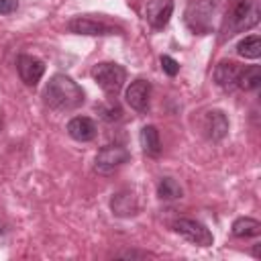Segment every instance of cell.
I'll return each mask as SVG.
<instances>
[{"instance_id": "4fadbf2b", "label": "cell", "mask_w": 261, "mask_h": 261, "mask_svg": "<svg viewBox=\"0 0 261 261\" xmlns=\"http://www.w3.org/2000/svg\"><path fill=\"white\" fill-rule=\"evenodd\" d=\"M96 122L88 116H73L69 122H67V135L73 139V141H80V143H88L96 137Z\"/></svg>"}, {"instance_id": "603a6c76", "label": "cell", "mask_w": 261, "mask_h": 261, "mask_svg": "<svg viewBox=\"0 0 261 261\" xmlns=\"http://www.w3.org/2000/svg\"><path fill=\"white\" fill-rule=\"evenodd\" d=\"M116 257H122V259H143V257H147V253H141V251H124V253H118Z\"/></svg>"}, {"instance_id": "d6986e66", "label": "cell", "mask_w": 261, "mask_h": 261, "mask_svg": "<svg viewBox=\"0 0 261 261\" xmlns=\"http://www.w3.org/2000/svg\"><path fill=\"white\" fill-rule=\"evenodd\" d=\"M157 196L161 200H167L169 202V200L181 198L184 196V190H181V186L173 177H161L159 184H157Z\"/></svg>"}, {"instance_id": "277c9868", "label": "cell", "mask_w": 261, "mask_h": 261, "mask_svg": "<svg viewBox=\"0 0 261 261\" xmlns=\"http://www.w3.org/2000/svg\"><path fill=\"white\" fill-rule=\"evenodd\" d=\"M92 77L108 96H116L126 82V69L114 61H102L94 65Z\"/></svg>"}, {"instance_id": "9c48e42d", "label": "cell", "mask_w": 261, "mask_h": 261, "mask_svg": "<svg viewBox=\"0 0 261 261\" xmlns=\"http://www.w3.org/2000/svg\"><path fill=\"white\" fill-rule=\"evenodd\" d=\"M16 71H18L20 80H22L27 86H37L39 80H41L43 73H45V65H43L41 59L22 53V55L16 57Z\"/></svg>"}, {"instance_id": "ffe728a7", "label": "cell", "mask_w": 261, "mask_h": 261, "mask_svg": "<svg viewBox=\"0 0 261 261\" xmlns=\"http://www.w3.org/2000/svg\"><path fill=\"white\" fill-rule=\"evenodd\" d=\"M161 69H163L169 77H173V75H177V71H179V63H177L173 57H169V55H161Z\"/></svg>"}, {"instance_id": "30bf717a", "label": "cell", "mask_w": 261, "mask_h": 261, "mask_svg": "<svg viewBox=\"0 0 261 261\" xmlns=\"http://www.w3.org/2000/svg\"><path fill=\"white\" fill-rule=\"evenodd\" d=\"M241 65L234 61H220L214 67V84L222 88L224 92H234L239 90V75H241Z\"/></svg>"}, {"instance_id": "cb8c5ba5", "label": "cell", "mask_w": 261, "mask_h": 261, "mask_svg": "<svg viewBox=\"0 0 261 261\" xmlns=\"http://www.w3.org/2000/svg\"><path fill=\"white\" fill-rule=\"evenodd\" d=\"M2 232H4V226H2V222H0V234H2Z\"/></svg>"}, {"instance_id": "e0dca14e", "label": "cell", "mask_w": 261, "mask_h": 261, "mask_svg": "<svg viewBox=\"0 0 261 261\" xmlns=\"http://www.w3.org/2000/svg\"><path fill=\"white\" fill-rule=\"evenodd\" d=\"M259 86H261V71H259V65L243 67V69H241V75H239V90L255 92V90H259Z\"/></svg>"}, {"instance_id": "5bb4252c", "label": "cell", "mask_w": 261, "mask_h": 261, "mask_svg": "<svg viewBox=\"0 0 261 261\" xmlns=\"http://www.w3.org/2000/svg\"><path fill=\"white\" fill-rule=\"evenodd\" d=\"M110 208L116 216L120 218H128V216H135L137 210H139V202H137V196L128 190H120L116 192L112 198H110Z\"/></svg>"}, {"instance_id": "7402d4cb", "label": "cell", "mask_w": 261, "mask_h": 261, "mask_svg": "<svg viewBox=\"0 0 261 261\" xmlns=\"http://www.w3.org/2000/svg\"><path fill=\"white\" fill-rule=\"evenodd\" d=\"M18 8V0H0V14H12Z\"/></svg>"}, {"instance_id": "6da1fadb", "label": "cell", "mask_w": 261, "mask_h": 261, "mask_svg": "<svg viewBox=\"0 0 261 261\" xmlns=\"http://www.w3.org/2000/svg\"><path fill=\"white\" fill-rule=\"evenodd\" d=\"M43 102L51 110L71 112L84 104V90L65 73H53L43 90Z\"/></svg>"}, {"instance_id": "8992f818", "label": "cell", "mask_w": 261, "mask_h": 261, "mask_svg": "<svg viewBox=\"0 0 261 261\" xmlns=\"http://www.w3.org/2000/svg\"><path fill=\"white\" fill-rule=\"evenodd\" d=\"M173 230L198 247H210L214 243V237L208 230V226L202 224L200 220H194V218H177L173 222Z\"/></svg>"}, {"instance_id": "52a82bcc", "label": "cell", "mask_w": 261, "mask_h": 261, "mask_svg": "<svg viewBox=\"0 0 261 261\" xmlns=\"http://www.w3.org/2000/svg\"><path fill=\"white\" fill-rule=\"evenodd\" d=\"M67 31L75 33V35H94V37H104V35H114L120 33L118 27L100 20V18H92V16H73L67 22Z\"/></svg>"}, {"instance_id": "9a60e30c", "label": "cell", "mask_w": 261, "mask_h": 261, "mask_svg": "<svg viewBox=\"0 0 261 261\" xmlns=\"http://www.w3.org/2000/svg\"><path fill=\"white\" fill-rule=\"evenodd\" d=\"M139 141H141V149L145 155L149 157H157L161 153V139H159V130L157 126L153 124H145L141 128V135H139Z\"/></svg>"}, {"instance_id": "8fae6325", "label": "cell", "mask_w": 261, "mask_h": 261, "mask_svg": "<svg viewBox=\"0 0 261 261\" xmlns=\"http://www.w3.org/2000/svg\"><path fill=\"white\" fill-rule=\"evenodd\" d=\"M126 104L137 110V112H147L149 110V102H151V84L147 80H135L128 88H126Z\"/></svg>"}, {"instance_id": "3957f363", "label": "cell", "mask_w": 261, "mask_h": 261, "mask_svg": "<svg viewBox=\"0 0 261 261\" xmlns=\"http://www.w3.org/2000/svg\"><path fill=\"white\" fill-rule=\"evenodd\" d=\"M214 12H216L214 0H190L188 8L184 12V20L190 31H194L198 35H208V33H212Z\"/></svg>"}, {"instance_id": "ac0fdd59", "label": "cell", "mask_w": 261, "mask_h": 261, "mask_svg": "<svg viewBox=\"0 0 261 261\" xmlns=\"http://www.w3.org/2000/svg\"><path fill=\"white\" fill-rule=\"evenodd\" d=\"M237 53L245 59H259L261 57V37L259 35H251L245 37L239 45H237Z\"/></svg>"}, {"instance_id": "2e32d148", "label": "cell", "mask_w": 261, "mask_h": 261, "mask_svg": "<svg viewBox=\"0 0 261 261\" xmlns=\"http://www.w3.org/2000/svg\"><path fill=\"white\" fill-rule=\"evenodd\" d=\"M232 234L237 239H249V237H259L261 234V222L251 218V216H241L232 222Z\"/></svg>"}, {"instance_id": "5b68a950", "label": "cell", "mask_w": 261, "mask_h": 261, "mask_svg": "<svg viewBox=\"0 0 261 261\" xmlns=\"http://www.w3.org/2000/svg\"><path fill=\"white\" fill-rule=\"evenodd\" d=\"M130 159V153L122 145H106L96 153L94 169L100 175H110Z\"/></svg>"}, {"instance_id": "7a4b0ae2", "label": "cell", "mask_w": 261, "mask_h": 261, "mask_svg": "<svg viewBox=\"0 0 261 261\" xmlns=\"http://www.w3.org/2000/svg\"><path fill=\"white\" fill-rule=\"evenodd\" d=\"M261 10L257 0H234L220 24V41H228L239 33L253 29L259 22Z\"/></svg>"}, {"instance_id": "ba28073f", "label": "cell", "mask_w": 261, "mask_h": 261, "mask_svg": "<svg viewBox=\"0 0 261 261\" xmlns=\"http://www.w3.org/2000/svg\"><path fill=\"white\" fill-rule=\"evenodd\" d=\"M202 133L210 143H218L228 135V118L222 110H208L202 116Z\"/></svg>"}, {"instance_id": "44dd1931", "label": "cell", "mask_w": 261, "mask_h": 261, "mask_svg": "<svg viewBox=\"0 0 261 261\" xmlns=\"http://www.w3.org/2000/svg\"><path fill=\"white\" fill-rule=\"evenodd\" d=\"M102 112H104V114H102V118H106V120H118V118H120V114H122V110H120L116 104H110L106 110L102 108Z\"/></svg>"}, {"instance_id": "7c38bea8", "label": "cell", "mask_w": 261, "mask_h": 261, "mask_svg": "<svg viewBox=\"0 0 261 261\" xmlns=\"http://www.w3.org/2000/svg\"><path fill=\"white\" fill-rule=\"evenodd\" d=\"M173 12V0H147L145 18L153 29H163Z\"/></svg>"}]
</instances>
